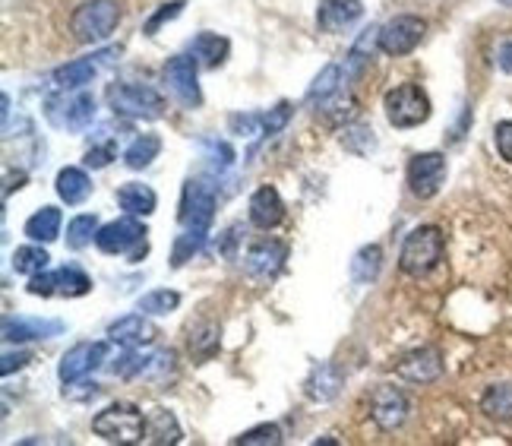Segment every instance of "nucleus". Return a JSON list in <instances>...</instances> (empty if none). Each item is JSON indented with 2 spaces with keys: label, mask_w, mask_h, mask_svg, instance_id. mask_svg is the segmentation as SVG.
<instances>
[{
  "label": "nucleus",
  "mask_w": 512,
  "mask_h": 446,
  "mask_svg": "<svg viewBox=\"0 0 512 446\" xmlns=\"http://www.w3.org/2000/svg\"><path fill=\"white\" fill-rule=\"evenodd\" d=\"M443 250H446V238H443V228L437 225H421L415 228L402 244V254H399V269L405 276H427L433 266H440L443 260Z\"/></svg>",
  "instance_id": "obj_1"
},
{
  "label": "nucleus",
  "mask_w": 512,
  "mask_h": 446,
  "mask_svg": "<svg viewBox=\"0 0 512 446\" xmlns=\"http://www.w3.org/2000/svg\"><path fill=\"white\" fill-rule=\"evenodd\" d=\"M117 23H121V7H117V0H83V4L73 10L70 29H73L76 42L102 45L114 35Z\"/></svg>",
  "instance_id": "obj_2"
},
{
  "label": "nucleus",
  "mask_w": 512,
  "mask_h": 446,
  "mask_svg": "<svg viewBox=\"0 0 512 446\" xmlns=\"http://www.w3.org/2000/svg\"><path fill=\"white\" fill-rule=\"evenodd\" d=\"M146 424L149 418H143L133 402H114L92 418V431L108 443H143Z\"/></svg>",
  "instance_id": "obj_3"
},
{
  "label": "nucleus",
  "mask_w": 512,
  "mask_h": 446,
  "mask_svg": "<svg viewBox=\"0 0 512 446\" xmlns=\"http://www.w3.org/2000/svg\"><path fill=\"white\" fill-rule=\"evenodd\" d=\"M108 105L114 114L133 118V121H155L165 114L162 92L143 83H114L108 89Z\"/></svg>",
  "instance_id": "obj_4"
},
{
  "label": "nucleus",
  "mask_w": 512,
  "mask_h": 446,
  "mask_svg": "<svg viewBox=\"0 0 512 446\" xmlns=\"http://www.w3.org/2000/svg\"><path fill=\"white\" fill-rule=\"evenodd\" d=\"M383 111H386V121L396 130H411V127L427 124L433 108H430L427 92L418 83H402L386 92Z\"/></svg>",
  "instance_id": "obj_5"
},
{
  "label": "nucleus",
  "mask_w": 512,
  "mask_h": 446,
  "mask_svg": "<svg viewBox=\"0 0 512 446\" xmlns=\"http://www.w3.org/2000/svg\"><path fill=\"white\" fill-rule=\"evenodd\" d=\"M95 247L102 250L108 257L117 254H127L130 263H140L146 257V228L136 222V216H124V219H114L108 225L98 228L95 235Z\"/></svg>",
  "instance_id": "obj_6"
},
{
  "label": "nucleus",
  "mask_w": 512,
  "mask_h": 446,
  "mask_svg": "<svg viewBox=\"0 0 512 446\" xmlns=\"http://www.w3.org/2000/svg\"><path fill=\"white\" fill-rule=\"evenodd\" d=\"M45 118L57 130H83V127H89L95 121L92 92H83V89L64 92L61 89V95H51V99L45 102Z\"/></svg>",
  "instance_id": "obj_7"
},
{
  "label": "nucleus",
  "mask_w": 512,
  "mask_h": 446,
  "mask_svg": "<svg viewBox=\"0 0 512 446\" xmlns=\"http://www.w3.org/2000/svg\"><path fill=\"white\" fill-rule=\"evenodd\" d=\"M446 155L443 152H418L411 155L408 171H405V181L411 197L418 200H433L446 184Z\"/></svg>",
  "instance_id": "obj_8"
},
{
  "label": "nucleus",
  "mask_w": 512,
  "mask_h": 446,
  "mask_svg": "<svg viewBox=\"0 0 512 446\" xmlns=\"http://www.w3.org/2000/svg\"><path fill=\"white\" fill-rule=\"evenodd\" d=\"M424 32H427V23L421 16H415V13L392 16L386 26H380L377 48L389 57H405L424 42Z\"/></svg>",
  "instance_id": "obj_9"
},
{
  "label": "nucleus",
  "mask_w": 512,
  "mask_h": 446,
  "mask_svg": "<svg viewBox=\"0 0 512 446\" xmlns=\"http://www.w3.org/2000/svg\"><path fill=\"white\" fill-rule=\"evenodd\" d=\"M29 295L42 298H83L92 292V279L76 266H61L54 273H38L29 279Z\"/></svg>",
  "instance_id": "obj_10"
},
{
  "label": "nucleus",
  "mask_w": 512,
  "mask_h": 446,
  "mask_svg": "<svg viewBox=\"0 0 512 446\" xmlns=\"http://www.w3.org/2000/svg\"><path fill=\"white\" fill-rule=\"evenodd\" d=\"M215 209H219V197H215V190L209 184H203V181H187L184 184L181 212H177V219H181L184 228L209 231L212 219H215Z\"/></svg>",
  "instance_id": "obj_11"
},
{
  "label": "nucleus",
  "mask_w": 512,
  "mask_h": 446,
  "mask_svg": "<svg viewBox=\"0 0 512 446\" xmlns=\"http://www.w3.org/2000/svg\"><path fill=\"white\" fill-rule=\"evenodd\" d=\"M285 260H288V244L285 241H256L247 247V254H244V273L253 279V282H260V285H269L279 279V273L285 269Z\"/></svg>",
  "instance_id": "obj_12"
},
{
  "label": "nucleus",
  "mask_w": 512,
  "mask_h": 446,
  "mask_svg": "<svg viewBox=\"0 0 512 446\" xmlns=\"http://www.w3.org/2000/svg\"><path fill=\"white\" fill-rule=\"evenodd\" d=\"M196 64L193 54H177L165 64V83H168V92L174 95L177 102L184 108H196L203 102V92H200V83H196Z\"/></svg>",
  "instance_id": "obj_13"
},
{
  "label": "nucleus",
  "mask_w": 512,
  "mask_h": 446,
  "mask_svg": "<svg viewBox=\"0 0 512 446\" xmlns=\"http://www.w3.org/2000/svg\"><path fill=\"white\" fill-rule=\"evenodd\" d=\"M408 412H411V405H408V396L399 390V386H377L370 396V418L380 424L383 431H396L402 428V424L408 421Z\"/></svg>",
  "instance_id": "obj_14"
},
{
  "label": "nucleus",
  "mask_w": 512,
  "mask_h": 446,
  "mask_svg": "<svg viewBox=\"0 0 512 446\" xmlns=\"http://www.w3.org/2000/svg\"><path fill=\"white\" fill-rule=\"evenodd\" d=\"M114 57H117V48H105V51H98V54L80 57V61H70V64L54 70V83H57V89H64V92L83 89L86 83L95 80L98 70L114 61Z\"/></svg>",
  "instance_id": "obj_15"
},
{
  "label": "nucleus",
  "mask_w": 512,
  "mask_h": 446,
  "mask_svg": "<svg viewBox=\"0 0 512 446\" xmlns=\"http://www.w3.org/2000/svg\"><path fill=\"white\" fill-rule=\"evenodd\" d=\"M105 358H108V342H80L61 358L57 377H61L64 383H76V380H83L86 374H92L95 367H102Z\"/></svg>",
  "instance_id": "obj_16"
},
{
  "label": "nucleus",
  "mask_w": 512,
  "mask_h": 446,
  "mask_svg": "<svg viewBox=\"0 0 512 446\" xmlns=\"http://www.w3.org/2000/svg\"><path fill=\"white\" fill-rule=\"evenodd\" d=\"M396 374L408 383H433L440 380L443 374V355L440 348H415V352H408L399 358L396 364Z\"/></svg>",
  "instance_id": "obj_17"
},
{
  "label": "nucleus",
  "mask_w": 512,
  "mask_h": 446,
  "mask_svg": "<svg viewBox=\"0 0 512 446\" xmlns=\"http://www.w3.org/2000/svg\"><path fill=\"white\" fill-rule=\"evenodd\" d=\"M64 320L48 317H4V342H35V339H54L64 333Z\"/></svg>",
  "instance_id": "obj_18"
},
{
  "label": "nucleus",
  "mask_w": 512,
  "mask_h": 446,
  "mask_svg": "<svg viewBox=\"0 0 512 446\" xmlns=\"http://www.w3.org/2000/svg\"><path fill=\"white\" fill-rule=\"evenodd\" d=\"M364 16L361 0H320L317 4V29L326 35H339Z\"/></svg>",
  "instance_id": "obj_19"
},
{
  "label": "nucleus",
  "mask_w": 512,
  "mask_h": 446,
  "mask_svg": "<svg viewBox=\"0 0 512 446\" xmlns=\"http://www.w3.org/2000/svg\"><path fill=\"white\" fill-rule=\"evenodd\" d=\"M155 336H159V329H155V323L149 320V314H143V310L140 314H127L108 326V339L124 348H143V345L155 342Z\"/></svg>",
  "instance_id": "obj_20"
},
{
  "label": "nucleus",
  "mask_w": 512,
  "mask_h": 446,
  "mask_svg": "<svg viewBox=\"0 0 512 446\" xmlns=\"http://www.w3.org/2000/svg\"><path fill=\"white\" fill-rule=\"evenodd\" d=\"M247 216H250V225H256L260 231L279 228L285 222V200H282V193L275 190V187L253 190L250 206H247Z\"/></svg>",
  "instance_id": "obj_21"
},
{
  "label": "nucleus",
  "mask_w": 512,
  "mask_h": 446,
  "mask_svg": "<svg viewBox=\"0 0 512 446\" xmlns=\"http://www.w3.org/2000/svg\"><path fill=\"white\" fill-rule=\"evenodd\" d=\"M342 386H345V377L339 371V364L323 361V364L313 367L310 377L304 380V393L313 402H332V399L342 393Z\"/></svg>",
  "instance_id": "obj_22"
},
{
  "label": "nucleus",
  "mask_w": 512,
  "mask_h": 446,
  "mask_svg": "<svg viewBox=\"0 0 512 446\" xmlns=\"http://www.w3.org/2000/svg\"><path fill=\"white\" fill-rule=\"evenodd\" d=\"M190 54L196 57V64L206 67V70H219L225 61H228V54H231V42L225 35L219 32H200L190 42Z\"/></svg>",
  "instance_id": "obj_23"
},
{
  "label": "nucleus",
  "mask_w": 512,
  "mask_h": 446,
  "mask_svg": "<svg viewBox=\"0 0 512 446\" xmlns=\"http://www.w3.org/2000/svg\"><path fill=\"white\" fill-rule=\"evenodd\" d=\"M117 206H121L127 216H136V219H146L155 212L159 206V197H155V190L149 184H140V181H130L124 187H117Z\"/></svg>",
  "instance_id": "obj_24"
},
{
  "label": "nucleus",
  "mask_w": 512,
  "mask_h": 446,
  "mask_svg": "<svg viewBox=\"0 0 512 446\" xmlns=\"http://www.w3.org/2000/svg\"><path fill=\"white\" fill-rule=\"evenodd\" d=\"M54 190L67 206H80L92 197V178L83 168H61L57 171Z\"/></svg>",
  "instance_id": "obj_25"
},
{
  "label": "nucleus",
  "mask_w": 512,
  "mask_h": 446,
  "mask_svg": "<svg viewBox=\"0 0 512 446\" xmlns=\"http://www.w3.org/2000/svg\"><path fill=\"white\" fill-rule=\"evenodd\" d=\"M61 225H64V216L57 206H42L35 212V216L26 219V238L29 241H38V244H51L61 238Z\"/></svg>",
  "instance_id": "obj_26"
},
{
  "label": "nucleus",
  "mask_w": 512,
  "mask_h": 446,
  "mask_svg": "<svg viewBox=\"0 0 512 446\" xmlns=\"http://www.w3.org/2000/svg\"><path fill=\"white\" fill-rule=\"evenodd\" d=\"M345 67L342 64H329V67H323L320 70V76L313 80V86H310V92H307V102H313V105H326L329 99H336V95L345 89Z\"/></svg>",
  "instance_id": "obj_27"
},
{
  "label": "nucleus",
  "mask_w": 512,
  "mask_h": 446,
  "mask_svg": "<svg viewBox=\"0 0 512 446\" xmlns=\"http://www.w3.org/2000/svg\"><path fill=\"white\" fill-rule=\"evenodd\" d=\"M481 412L490 421L509 424L512 421V383H494V386H487L484 396H481Z\"/></svg>",
  "instance_id": "obj_28"
},
{
  "label": "nucleus",
  "mask_w": 512,
  "mask_h": 446,
  "mask_svg": "<svg viewBox=\"0 0 512 446\" xmlns=\"http://www.w3.org/2000/svg\"><path fill=\"white\" fill-rule=\"evenodd\" d=\"M380 266H383L380 244L361 247L358 254H354V260H351V279H354V285H370L373 279L380 276Z\"/></svg>",
  "instance_id": "obj_29"
},
{
  "label": "nucleus",
  "mask_w": 512,
  "mask_h": 446,
  "mask_svg": "<svg viewBox=\"0 0 512 446\" xmlns=\"http://www.w3.org/2000/svg\"><path fill=\"white\" fill-rule=\"evenodd\" d=\"M159 152H162V140L155 137V133H143V137H136L127 152H124V165L133 168V171H140V168H149L155 159H159Z\"/></svg>",
  "instance_id": "obj_30"
},
{
  "label": "nucleus",
  "mask_w": 512,
  "mask_h": 446,
  "mask_svg": "<svg viewBox=\"0 0 512 446\" xmlns=\"http://www.w3.org/2000/svg\"><path fill=\"white\" fill-rule=\"evenodd\" d=\"M13 269L19 276H38V273H45L48 269V263H51V257H48V250L45 247H38V241L35 244H26V247H16V254H13Z\"/></svg>",
  "instance_id": "obj_31"
},
{
  "label": "nucleus",
  "mask_w": 512,
  "mask_h": 446,
  "mask_svg": "<svg viewBox=\"0 0 512 446\" xmlns=\"http://www.w3.org/2000/svg\"><path fill=\"white\" fill-rule=\"evenodd\" d=\"M146 440L149 443H177L181 440V424L168 409H155L146 424Z\"/></svg>",
  "instance_id": "obj_32"
},
{
  "label": "nucleus",
  "mask_w": 512,
  "mask_h": 446,
  "mask_svg": "<svg viewBox=\"0 0 512 446\" xmlns=\"http://www.w3.org/2000/svg\"><path fill=\"white\" fill-rule=\"evenodd\" d=\"M206 235H209V231H190V228H184L181 235L174 238V247H171V266H174V269H181L187 260H193V254H200L203 244H206Z\"/></svg>",
  "instance_id": "obj_33"
},
{
  "label": "nucleus",
  "mask_w": 512,
  "mask_h": 446,
  "mask_svg": "<svg viewBox=\"0 0 512 446\" xmlns=\"http://www.w3.org/2000/svg\"><path fill=\"white\" fill-rule=\"evenodd\" d=\"M98 216H92V212H83V216H76V219H70V225H67V247L70 250H83V247H89L92 241H95V235H98Z\"/></svg>",
  "instance_id": "obj_34"
},
{
  "label": "nucleus",
  "mask_w": 512,
  "mask_h": 446,
  "mask_svg": "<svg viewBox=\"0 0 512 446\" xmlns=\"http://www.w3.org/2000/svg\"><path fill=\"white\" fill-rule=\"evenodd\" d=\"M136 307H140L143 314H149V317H168V314H174L177 307H181V295L171 292V288H155V292L143 295Z\"/></svg>",
  "instance_id": "obj_35"
},
{
  "label": "nucleus",
  "mask_w": 512,
  "mask_h": 446,
  "mask_svg": "<svg viewBox=\"0 0 512 446\" xmlns=\"http://www.w3.org/2000/svg\"><path fill=\"white\" fill-rule=\"evenodd\" d=\"M190 352L200 361H206V358H212L215 352H219V326H215V323L193 326L190 329Z\"/></svg>",
  "instance_id": "obj_36"
},
{
  "label": "nucleus",
  "mask_w": 512,
  "mask_h": 446,
  "mask_svg": "<svg viewBox=\"0 0 512 446\" xmlns=\"http://www.w3.org/2000/svg\"><path fill=\"white\" fill-rule=\"evenodd\" d=\"M285 437H282V428L279 424H260V428H250V431H244L238 440V446H279Z\"/></svg>",
  "instance_id": "obj_37"
},
{
  "label": "nucleus",
  "mask_w": 512,
  "mask_h": 446,
  "mask_svg": "<svg viewBox=\"0 0 512 446\" xmlns=\"http://www.w3.org/2000/svg\"><path fill=\"white\" fill-rule=\"evenodd\" d=\"M345 149L354 152V155H370L373 149H377V137H373L370 127H348L345 137H342Z\"/></svg>",
  "instance_id": "obj_38"
},
{
  "label": "nucleus",
  "mask_w": 512,
  "mask_h": 446,
  "mask_svg": "<svg viewBox=\"0 0 512 446\" xmlns=\"http://www.w3.org/2000/svg\"><path fill=\"white\" fill-rule=\"evenodd\" d=\"M291 114H294V105L291 102H279L275 108H269L263 114V133L266 137H275V133H282L291 121Z\"/></svg>",
  "instance_id": "obj_39"
},
{
  "label": "nucleus",
  "mask_w": 512,
  "mask_h": 446,
  "mask_svg": "<svg viewBox=\"0 0 512 446\" xmlns=\"http://www.w3.org/2000/svg\"><path fill=\"white\" fill-rule=\"evenodd\" d=\"M184 13V0H171V4H165L159 13H155L152 19H149V23H146V35H155V32H159L165 23H171V19H177V16H181Z\"/></svg>",
  "instance_id": "obj_40"
},
{
  "label": "nucleus",
  "mask_w": 512,
  "mask_h": 446,
  "mask_svg": "<svg viewBox=\"0 0 512 446\" xmlns=\"http://www.w3.org/2000/svg\"><path fill=\"white\" fill-rule=\"evenodd\" d=\"M117 159V146L108 140V143H102V146H92L89 152H86V168H108L111 162Z\"/></svg>",
  "instance_id": "obj_41"
},
{
  "label": "nucleus",
  "mask_w": 512,
  "mask_h": 446,
  "mask_svg": "<svg viewBox=\"0 0 512 446\" xmlns=\"http://www.w3.org/2000/svg\"><path fill=\"white\" fill-rule=\"evenodd\" d=\"M494 143H497V152L506 165H512V118L509 121H500L494 127Z\"/></svg>",
  "instance_id": "obj_42"
},
{
  "label": "nucleus",
  "mask_w": 512,
  "mask_h": 446,
  "mask_svg": "<svg viewBox=\"0 0 512 446\" xmlns=\"http://www.w3.org/2000/svg\"><path fill=\"white\" fill-rule=\"evenodd\" d=\"M206 159L222 171V168H228L234 162V149L228 143H222V140H209L206 143Z\"/></svg>",
  "instance_id": "obj_43"
},
{
  "label": "nucleus",
  "mask_w": 512,
  "mask_h": 446,
  "mask_svg": "<svg viewBox=\"0 0 512 446\" xmlns=\"http://www.w3.org/2000/svg\"><path fill=\"white\" fill-rule=\"evenodd\" d=\"M228 124H231V133H241V137H253L256 127H263V114H231Z\"/></svg>",
  "instance_id": "obj_44"
},
{
  "label": "nucleus",
  "mask_w": 512,
  "mask_h": 446,
  "mask_svg": "<svg viewBox=\"0 0 512 446\" xmlns=\"http://www.w3.org/2000/svg\"><path fill=\"white\" fill-rule=\"evenodd\" d=\"M32 361V352H7L4 355V364H0V374H4V377H10L13 371H19V367H26Z\"/></svg>",
  "instance_id": "obj_45"
},
{
  "label": "nucleus",
  "mask_w": 512,
  "mask_h": 446,
  "mask_svg": "<svg viewBox=\"0 0 512 446\" xmlns=\"http://www.w3.org/2000/svg\"><path fill=\"white\" fill-rule=\"evenodd\" d=\"M497 64L503 73H512V42H503L500 51H497Z\"/></svg>",
  "instance_id": "obj_46"
},
{
  "label": "nucleus",
  "mask_w": 512,
  "mask_h": 446,
  "mask_svg": "<svg viewBox=\"0 0 512 446\" xmlns=\"http://www.w3.org/2000/svg\"><path fill=\"white\" fill-rule=\"evenodd\" d=\"M497 4H503V7H512V0H497Z\"/></svg>",
  "instance_id": "obj_47"
}]
</instances>
